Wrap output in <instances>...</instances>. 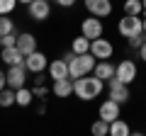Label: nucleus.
Here are the masks:
<instances>
[{"label":"nucleus","mask_w":146,"mask_h":136,"mask_svg":"<svg viewBox=\"0 0 146 136\" xmlns=\"http://www.w3.org/2000/svg\"><path fill=\"white\" fill-rule=\"evenodd\" d=\"M102 90H105V80H100L98 75H93V73L80 75V78L73 80V95H76L78 100H83V102L100 97Z\"/></svg>","instance_id":"nucleus-1"},{"label":"nucleus","mask_w":146,"mask_h":136,"mask_svg":"<svg viewBox=\"0 0 146 136\" xmlns=\"http://www.w3.org/2000/svg\"><path fill=\"white\" fill-rule=\"evenodd\" d=\"M68 61V78H80V75H88V73H93V68H95V61L98 58L93 56V53H73V51H68L66 56H63Z\"/></svg>","instance_id":"nucleus-2"},{"label":"nucleus","mask_w":146,"mask_h":136,"mask_svg":"<svg viewBox=\"0 0 146 136\" xmlns=\"http://www.w3.org/2000/svg\"><path fill=\"white\" fill-rule=\"evenodd\" d=\"M117 32H119L124 39L134 37V34H141V32H144V20H141V15H124L117 22Z\"/></svg>","instance_id":"nucleus-3"},{"label":"nucleus","mask_w":146,"mask_h":136,"mask_svg":"<svg viewBox=\"0 0 146 136\" xmlns=\"http://www.w3.org/2000/svg\"><path fill=\"white\" fill-rule=\"evenodd\" d=\"M80 34H83V37H88L90 42H93V39H98V37H102V34H105L102 20H100V17H95V15H88L83 22H80Z\"/></svg>","instance_id":"nucleus-4"},{"label":"nucleus","mask_w":146,"mask_h":136,"mask_svg":"<svg viewBox=\"0 0 146 136\" xmlns=\"http://www.w3.org/2000/svg\"><path fill=\"white\" fill-rule=\"evenodd\" d=\"M136 75H139V68H136V63L131 61V58H124V61H119L115 66V78L122 80V83H134Z\"/></svg>","instance_id":"nucleus-5"},{"label":"nucleus","mask_w":146,"mask_h":136,"mask_svg":"<svg viewBox=\"0 0 146 136\" xmlns=\"http://www.w3.org/2000/svg\"><path fill=\"white\" fill-rule=\"evenodd\" d=\"M25 68H27V73H44L49 68V58H46V53H42L39 49L36 51H32V53H27L25 56Z\"/></svg>","instance_id":"nucleus-6"},{"label":"nucleus","mask_w":146,"mask_h":136,"mask_svg":"<svg viewBox=\"0 0 146 136\" xmlns=\"http://www.w3.org/2000/svg\"><path fill=\"white\" fill-rule=\"evenodd\" d=\"M90 53H93L98 61L112 58V53H115V44L110 42V39H105V37H98V39L90 42Z\"/></svg>","instance_id":"nucleus-7"},{"label":"nucleus","mask_w":146,"mask_h":136,"mask_svg":"<svg viewBox=\"0 0 146 136\" xmlns=\"http://www.w3.org/2000/svg\"><path fill=\"white\" fill-rule=\"evenodd\" d=\"M27 15L34 22H46L49 15H51V3L49 0H32L27 5Z\"/></svg>","instance_id":"nucleus-8"},{"label":"nucleus","mask_w":146,"mask_h":136,"mask_svg":"<svg viewBox=\"0 0 146 136\" xmlns=\"http://www.w3.org/2000/svg\"><path fill=\"white\" fill-rule=\"evenodd\" d=\"M107 97H112L115 102L124 105L127 100H129V85L122 83V80H117V78H110L107 80Z\"/></svg>","instance_id":"nucleus-9"},{"label":"nucleus","mask_w":146,"mask_h":136,"mask_svg":"<svg viewBox=\"0 0 146 136\" xmlns=\"http://www.w3.org/2000/svg\"><path fill=\"white\" fill-rule=\"evenodd\" d=\"M5 75H7V88H12V90L25 88V83H27V68H25V63H20V66H7Z\"/></svg>","instance_id":"nucleus-10"},{"label":"nucleus","mask_w":146,"mask_h":136,"mask_svg":"<svg viewBox=\"0 0 146 136\" xmlns=\"http://www.w3.org/2000/svg\"><path fill=\"white\" fill-rule=\"evenodd\" d=\"M119 114H122V105H119V102H115L112 97H107L102 105L98 107V117H100V119H105L107 124H110V121H115Z\"/></svg>","instance_id":"nucleus-11"},{"label":"nucleus","mask_w":146,"mask_h":136,"mask_svg":"<svg viewBox=\"0 0 146 136\" xmlns=\"http://www.w3.org/2000/svg\"><path fill=\"white\" fill-rule=\"evenodd\" d=\"M85 10L90 12V15L100 17V20H105L107 15H112V0H83Z\"/></svg>","instance_id":"nucleus-12"},{"label":"nucleus","mask_w":146,"mask_h":136,"mask_svg":"<svg viewBox=\"0 0 146 136\" xmlns=\"http://www.w3.org/2000/svg\"><path fill=\"white\" fill-rule=\"evenodd\" d=\"M0 61L5 66H20V63H25V53L17 46H3L0 49Z\"/></svg>","instance_id":"nucleus-13"},{"label":"nucleus","mask_w":146,"mask_h":136,"mask_svg":"<svg viewBox=\"0 0 146 136\" xmlns=\"http://www.w3.org/2000/svg\"><path fill=\"white\" fill-rule=\"evenodd\" d=\"M49 78L51 80H61L68 78V61L66 58H56V61H49Z\"/></svg>","instance_id":"nucleus-14"},{"label":"nucleus","mask_w":146,"mask_h":136,"mask_svg":"<svg viewBox=\"0 0 146 136\" xmlns=\"http://www.w3.org/2000/svg\"><path fill=\"white\" fill-rule=\"evenodd\" d=\"M51 92L56 95L58 100H66L73 95V78H61V80H54L51 85Z\"/></svg>","instance_id":"nucleus-15"},{"label":"nucleus","mask_w":146,"mask_h":136,"mask_svg":"<svg viewBox=\"0 0 146 136\" xmlns=\"http://www.w3.org/2000/svg\"><path fill=\"white\" fill-rule=\"evenodd\" d=\"M15 46L27 56V53L36 51V37H34V34H29V32H20V34H17V44H15Z\"/></svg>","instance_id":"nucleus-16"},{"label":"nucleus","mask_w":146,"mask_h":136,"mask_svg":"<svg viewBox=\"0 0 146 136\" xmlns=\"http://www.w3.org/2000/svg\"><path fill=\"white\" fill-rule=\"evenodd\" d=\"M93 75H98V78L105 80V83H107L110 78H115V66H112V61H110V58H105V61H95Z\"/></svg>","instance_id":"nucleus-17"},{"label":"nucleus","mask_w":146,"mask_h":136,"mask_svg":"<svg viewBox=\"0 0 146 136\" xmlns=\"http://www.w3.org/2000/svg\"><path fill=\"white\" fill-rule=\"evenodd\" d=\"M34 102V92L29 88H17L15 90V105L17 107H29Z\"/></svg>","instance_id":"nucleus-18"},{"label":"nucleus","mask_w":146,"mask_h":136,"mask_svg":"<svg viewBox=\"0 0 146 136\" xmlns=\"http://www.w3.org/2000/svg\"><path fill=\"white\" fill-rule=\"evenodd\" d=\"M107 134H110V136H129L131 129H129V124H127L124 119L117 117L115 121H110V131H107Z\"/></svg>","instance_id":"nucleus-19"},{"label":"nucleus","mask_w":146,"mask_h":136,"mask_svg":"<svg viewBox=\"0 0 146 136\" xmlns=\"http://www.w3.org/2000/svg\"><path fill=\"white\" fill-rule=\"evenodd\" d=\"M71 51L73 53H88L90 51V39L83 37V34H78V37L73 39V44H71Z\"/></svg>","instance_id":"nucleus-20"},{"label":"nucleus","mask_w":146,"mask_h":136,"mask_svg":"<svg viewBox=\"0 0 146 136\" xmlns=\"http://www.w3.org/2000/svg\"><path fill=\"white\" fill-rule=\"evenodd\" d=\"M15 105V90L12 88H3L0 90V107L3 110H7V107Z\"/></svg>","instance_id":"nucleus-21"},{"label":"nucleus","mask_w":146,"mask_h":136,"mask_svg":"<svg viewBox=\"0 0 146 136\" xmlns=\"http://www.w3.org/2000/svg\"><path fill=\"white\" fill-rule=\"evenodd\" d=\"M124 15H144V5L141 0H124Z\"/></svg>","instance_id":"nucleus-22"},{"label":"nucleus","mask_w":146,"mask_h":136,"mask_svg":"<svg viewBox=\"0 0 146 136\" xmlns=\"http://www.w3.org/2000/svg\"><path fill=\"white\" fill-rule=\"evenodd\" d=\"M12 32H15V20H10V15H0V37Z\"/></svg>","instance_id":"nucleus-23"},{"label":"nucleus","mask_w":146,"mask_h":136,"mask_svg":"<svg viewBox=\"0 0 146 136\" xmlns=\"http://www.w3.org/2000/svg\"><path fill=\"white\" fill-rule=\"evenodd\" d=\"M90 131H93L95 136H107L110 124H107L105 119H95V121H93V126H90Z\"/></svg>","instance_id":"nucleus-24"},{"label":"nucleus","mask_w":146,"mask_h":136,"mask_svg":"<svg viewBox=\"0 0 146 136\" xmlns=\"http://www.w3.org/2000/svg\"><path fill=\"white\" fill-rule=\"evenodd\" d=\"M17 7V0H0V15H10Z\"/></svg>","instance_id":"nucleus-25"},{"label":"nucleus","mask_w":146,"mask_h":136,"mask_svg":"<svg viewBox=\"0 0 146 136\" xmlns=\"http://www.w3.org/2000/svg\"><path fill=\"white\" fill-rule=\"evenodd\" d=\"M127 42H129V46H131V49H136V51H139V46L146 42V34H144V32H141V34H134V37H129Z\"/></svg>","instance_id":"nucleus-26"},{"label":"nucleus","mask_w":146,"mask_h":136,"mask_svg":"<svg viewBox=\"0 0 146 136\" xmlns=\"http://www.w3.org/2000/svg\"><path fill=\"white\" fill-rule=\"evenodd\" d=\"M32 92H34V100H44V97H46V95H49V88H46V85H44V83H36Z\"/></svg>","instance_id":"nucleus-27"},{"label":"nucleus","mask_w":146,"mask_h":136,"mask_svg":"<svg viewBox=\"0 0 146 136\" xmlns=\"http://www.w3.org/2000/svg\"><path fill=\"white\" fill-rule=\"evenodd\" d=\"M0 44H3V46H15V44H17V34L12 32V34H5V37H0ZM3 46H0V49H3Z\"/></svg>","instance_id":"nucleus-28"},{"label":"nucleus","mask_w":146,"mask_h":136,"mask_svg":"<svg viewBox=\"0 0 146 136\" xmlns=\"http://www.w3.org/2000/svg\"><path fill=\"white\" fill-rule=\"evenodd\" d=\"M54 3H56L58 7H73L76 3H78V0H54Z\"/></svg>","instance_id":"nucleus-29"},{"label":"nucleus","mask_w":146,"mask_h":136,"mask_svg":"<svg viewBox=\"0 0 146 136\" xmlns=\"http://www.w3.org/2000/svg\"><path fill=\"white\" fill-rule=\"evenodd\" d=\"M3 88H7V75H5V71H0V90Z\"/></svg>","instance_id":"nucleus-30"},{"label":"nucleus","mask_w":146,"mask_h":136,"mask_svg":"<svg viewBox=\"0 0 146 136\" xmlns=\"http://www.w3.org/2000/svg\"><path fill=\"white\" fill-rule=\"evenodd\" d=\"M139 58H141V61L146 63V42H144V44L139 46Z\"/></svg>","instance_id":"nucleus-31"},{"label":"nucleus","mask_w":146,"mask_h":136,"mask_svg":"<svg viewBox=\"0 0 146 136\" xmlns=\"http://www.w3.org/2000/svg\"><path fill=\"white\" fill-rule=\"evenodd\" d=\"M141 20H144V34H146V12H144V17H141Z\"/></svg>","instance_id":"nucleus-32"},{"label":"nucleus","mask_w":146,"mask_h":136,"mask_svg":"<svg viewBox=\"0 0 146 136\" xmlns=\"http://www.w3.org/2000/svg\"><path fill=\"white\" fill-rule=\"evenodd\" d=\"M17 3H22V5H29V3H32V0H17Z\"/></svg>","instance_id":"nucleus-33"},{"label":"nucleus","mask_w":146,"mask_h":136,"mask_svg":"<svg viewBox=\"0 0 146 136\" xmlns=\"http://www.w3.org/2000/svg\"><path fill=\"white\" fill-rule=\"evenodd\" d=\"M141 5H144V12H146V0H141Z\"/></svg>","instance_id":"nucleus-34"},{"label":"nucleus","mask_w":146,"mask_h":136,"mask_svg":"<svg viewBox=\"0 0 146 136\" xmlns=\"http://www.w3.org/2000/svg\"><path fill=\"white\" fill-rule=\"evenodd\" d=\"M0 46H3V44H0Z\"/></svg>","instance_id":"nucleus-35"},{"label":"nucleus","mask_w":146,"mask_h":136,"mask_svg":"<svg viewBox=\"0 0 146 136\" xmlns=\"http://www.w3.org/2000/svg\"><path fill=\"white\" fill-rule=\"evenodd\" d=\"M49 3H51V0H49Z\"/></svg>","instance_id":"nucleus-36"}]
</instances>
